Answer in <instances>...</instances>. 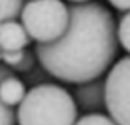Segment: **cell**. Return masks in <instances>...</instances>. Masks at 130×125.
<instances>
[{"label": "cell", "instance_id": "obj_10", "mask_svg": "<svg viewBox=\"0 0 130 125\" xmlns=\"http://www.w3.org/2000/svg\"><path fill=\"white\" fill-rule=\"evenodd\" d=\"M23 7L22 0H0V22L19 19L20 10Z\"/></svg>", "mask_w": 130, "mask_h": 125}, {"label": "cell", "instance_id": "obj_7", "mask_svg": "<svg viewBox=\"0 0 130 125\" xmlns=\"http://www.w3.org/2000/svg\"><path fill=\"white\" fill-rule=\"evenodd\" d=\"M27 90H25V83L15 77L13 73L5 79H2L0 82V100L2 103H5L7 107H17L20 105V102L23 100Z\"/></svg>", "mask_w": 130, "mask_h": 125}, {"label": "cell", "instance_id": "obj_14", "mask_svg": "<svg viewBox=\"0 0 130 125\" xmlns=\"http://www.w3.org/2000/svg\"><path fill=\"white\" fill-rule=\"evenodd\" d=\"M72 4H84V2H88V0H70Z\"/></svg>", "mask_w": 130, "mask_h": 125}, {"label": "cell", "instance_id": "obj_1", "mask_svg": "<svg viewBox=\"0 0 130 125\" xmlns=\"http://www.w3.org/2000/svg\"><path fill=\"white\" fill-rule=\"evenodd\" d=\"M65 34L50 43H37L35 57L52 77L67 83L100 79L117 55L113 15L97 2L72 4Z\"/></svg>", "mask_w": 130, "mask_h": 125}, {"label": "cell", "instance_id": "obj_6", "mask_svg": "<svg viewBox=\"0 0 130 125\" xmlns=\"http://www.w3.org/2000/svg\"><path fill=\"white\" fill-rule=\"evenodd\" d=\"M75 99L78 107L84 110H102L105 108V80H90L78 83L75 92Z\"/></svg>", "mask_w": 130, "mask_h": 125}, {"label": "cell", "instance_id": "obj_9", "mask_svg": "<svg viewBox=\"0 0 130 125\" xmlns=\"http://www.w3.org/2000/svg\"><path fill=\"white\" fill-rule=\"evenodd\" d=\"M8 75H12V70L7 65L0 64V82H2V79H5ZM15 122H17V115L13 112V108L7 107L0 100V125H15Z\"/></svg>", "mask_w": 130, "mask_h": 125}, {"label": "cell", "instance_id": "obj_12", "mask_svg": "<svg viewBox=\"0 0 130 125\" xmlns=\"http://www.w3.org/2000/svg\"><path fill=\"white\" fill-rule=\"evenodd\" d=\"M75 125H119L110 115H103L99 112H92L84 117H80L75 122Z\"/></svg>", "mask_w": 130, "mask_h": 125}, {"label": "cell", "instance_id": "obj_11", "mask_svg": "<svg viewBox=\"0 0 130 125\" xmlns=\"http://www.w3.org/2000/svg\"><path fill=\"white\" fill-rule=\"evenodd\" d=\"M117 38L120 45L130 53V10L120 19L119 27H117Z\"/></svg>", "mask_w": 130, "mask_h": 125}, {"label": "cell", "instance_id": "obj_3", "mask_svg": "<svg viewBox=\"0 0 130 125\" xmlns=\"http://www.w3.org/2000/svg\"><path fill=\"white\" fill-rule=\"evenodd\" d=\"M20 22L32 40L50 43L65 34L70 12L62 0H28L20 10Z\"/></svg>", "mask_w": 130, "mask_h": 125}, {"label": "cell", "instance_id": "obj_2", "mask_svg": "<svg viewBox=\"0 0 130 125\" xmlns=\"http://www.w3.org/2000/svg\"><path fill=\"white\" fill-rule=\"evenodd\" d=\"M77 108L69 90L40 83L25 93L15 115L19 125H75Z\"/></svg>", "mask_w": 130, "mask_h": 125}, {"label": "cell", "instance_id": "obj_4", "mask_svg": "<svg viewBox=\"0 0 130 125\" xmlns=\"http://www.w3.org/2000/svg\"><path fill=\"white\" fill-rule=\"evenodd\" d=\"M105 108L119 125H130V55L120 58L105 79Z\"/></svg>", "mask_w": 130, "mask_h": 125}, {"label": "cell", "instance_id": "obj_13", "mask_svg": "<svg viewBox=\"0 0 130 125\" xmlns=\"http://www.w3.org/2000/svg\"><path fill=\"white\" fill-rule=\"evenodd\" d=\"M112 7H115L117 10L128 12L130 10V0H108Z\"/></svg>", "mask_w": 130, "mask_h": 125}, {"label": "cell", "instance_id": "obj_5", "mask_svg": "<svg viewBox=\"0 0 130 125\" xmlns=\"http://www.w3.org/2000/svg\"><path fill=\"white\" fill-rule=\"evenodd\" d=\"M32 38L28 37L22 22L15 19L0 22V50L2 52H17L23 50L30 43Z\"/></svg>", "mask_w": 130, "mask_h": 125}, {"label": "cell", "instance_id": "obj_8", "mask_svg": "<svg viewBox=\"0 0 130 125\" xmlns=\"http://www.w3.org/2000/svg\"><path fill=\"white\" fill-rule=\"evenodd\" d=\"M2 62L10 70H20L25 72L34 65V57L28 52L17 50V52H2Z\"/></svg>", "mask_w": 130, "mask_h": 125}]
</instances>
